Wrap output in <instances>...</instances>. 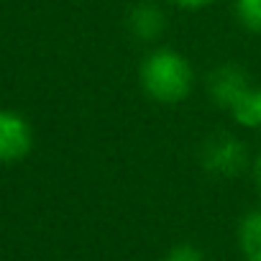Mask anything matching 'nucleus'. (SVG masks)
Listing matches in <instances>:
<instances>
[{
    "label": "nucleus",
    "instance_id": "f257e3e1",
    "mask_svg": "<svg viewBox=\"0 0 261 261\" xmlns=\"http://www.w3.org/2000/svg\"><path fill=\"white\" fill-rule=\"evenodd\" d=\"M139 85L156 105H182L195 90V67L179 49L154 46L139 64Z\"/></svg>",
    "mask_w": 261,
    "mask_h": 261
},
{
    "label": "nucleus",
    "instance_id": "f03ea898",
    "mask_svg": "<svg viewBox=\"0 0 261 261\" xmlns=\"http://www.w3.org/2000/svg\"><path fill=\"white\" fill-rule=\"evenodd\" d=\"M207 95L215 108L225 110L236 125L256 130V85L238 64H220L207 74Z\"/></svg>",
    "mask_w": 261,
    "mask_h": 261
},
{
    "label": "nucleus",
    "instance_id": "7ed1b4c3",
    "mask_svg": "<svg viewBox=\"0 0 261 261\" xmlns=\"http://www.w3.org/2000/svg\"><path fill=\"white\" fill-rule=\"evenodd\" d=\"M200 164L210 177L236 179L251 169V156L246 144L233 134H213L200 149Z\"/></svg>",
    "mask_w": 261,
    "mask_h": 261
},
{
    "label": "nucleus",
    "instance_id": "20e7f679",
    "mask_svg": "<svg viewBox=\"0 0 261 261\" xmlns=\"http://www.w3.org/2000/svg\"><path fill=\"white\" fill-rule=\"evenodd\" d=\"M34 149V128L31 123L16 113L0 108V164L23 162Z\"/></svg>",
    "mask_w": 261,
    "mask_h": 261
},
{
    "label": "nucleus",
    "instance_id": "39448f33",
    "mask_svg": "<svg viewBox=\"0 0 261 261\" xmlns=\"http://www.w3.org/2000/svg\"><path fill=\"white\" fill-rule=\"evenodd\" d=\"M125 29L136 41L154 44L167 31V13L154 0H141V3L130 6L125 16Z\"/></svg>",
    "mask_w": 261,
    "mask_h": 261
},
{
    "label": "nucleus",
    "instance_id": "423d86ee",
    "mask_svg": "<svg viewBox=\"0 0 261 261\" xmlns=\"http://www.w3.org/2000/svg\"><path fill=\"white\" fill-rule=\"evenodd\" d=\"M236 243L243 261H261V207L248 210L238 220Z\"/></svg>",
    "mask_w": 261,
    "mask_h": 261
},
{
    "label": "nucleus",
    "instance_id": "0eeeda50",
    "mask_svg": "<svg viewBox=\"0 0 261 261\" xmlns=\"http://www.w3.org/2000/svg\"><path fill=\"white\" fill-rule=\"evenodd\" d=\"M233 16L246 31L261 34V0H233Z\"/></svg>",
    "mask_w": 261,
    "mask_h": 261
},
{
    "label": "nucleus",
    "instance_id": "6e6552de",
    "mask_svg": "<svg viewBox=\"0 0 261 261\" xmlns=\"http://www.w3.org/2000/svg\"><path fill=\"white\" fill-rule=\"evenodd\" d=\"M164 261H207V258H205V251L195 243H174L164 253Z\"/></svg>",
    "mask_w": 261,
    "mask_h": 261
},
{
    "label": "nucleus",
    "instance_id": "1a4fd4ad",
    "mask_svg": "<svg viewBox=\"0 0 261 261\" xmlns=\"http://www.w3.org/2000/svg\"><path fill=\"white\" fill-rule=\"evenodd\" d=\"M169 3L182 11H202V8H210L213 3H218V0H169Z\"/></svg>",
    "mask_w": 261,
    "mask_h": 261
},
{
    "label": "nucleus",
    "instance_id": "9d476101",
    "mask_svg": "<svg viewBox=\"0 0 261 261\" xmlns=\"http://www.w3.org/2000/svg\"><path fill=\"white\" fill-rule=\"evenodd\" d=\"M251 177H253V185H256V190L261 192V151L251 159Z\"/></svg>",
    "mask_w": 261,
    "mask_h": 261
},
{
    "label": "nucleus",
    "instance_id": "9b49d317",
    "mask_svg": "<svg viewBox=\"0 0 261 261\" xmlns=\"http://www.w3.org/2000/svg\"><path fill=\"white\" fill-rule=\"evenodd\" d=\"M256 130H261V87H256Z\"/></svg>",
    "mask_w": 261,
    "mask_h": 261
}]
</instances>
